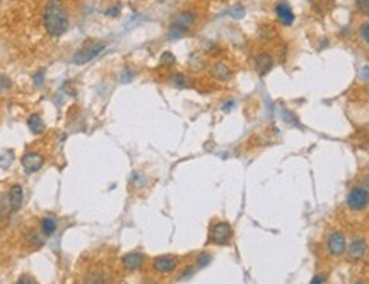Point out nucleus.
Returning a JSON list of instances; mask_svg holds the SVG:
<instances>
[{
	"label": "nucleus",
	"mask_w": 369,
	"mask_h": 284,
	"mask_svg": "<svg viewBox=\"0 0 369 284\" xmlns=\"http://www.w3.org/2000/svg\"><path fill=\"white\" fill-rule=\"evenodd\" d=\"M43 26L52 38H60L68 28V12L63 0H48L43 10Z\"/></svg>",
	"instance_id": "f257e3e1"
},
{
	"label": "nucleus",
	"mask_w": 369,
	"mask_h": 284,
	"mask_svg": "<svg viewBox=\"0 0 369 284\" xmlns=\"http://www.w3.org/2000/svg\"><path fill=\"white\" fill-rule=\"evenodd\" d=\"M197 22V16L190 10H184V12H180L178 16L173 19L171 22V29H169V40H175V38H182L184 36Z\"/></svg>",
	"instance_id": "f03ea898"
},
{
	"label": "nucleus",
	"mask_w": 369,
	"mask_h": 284,
	"mask_svg": "<svg viewBox=\"0 0 369 284\" xmlns=\"http://www.w3.org/2000/svg\"><path fill=\"white\" fill-rule=\"evenodd\" d=\"M105 48H106L105 41H89L86 47H82L74 53V57H72V64L84 65V64L91 62V60L96 59V57H98Z\"/></svg>",
	"instance_id": "7ed1b4c3"
},
{
	"label": "nucleus",
	"mask_w": 369,
	"mask_h": 284,
	"mask_svg": "<svg viewBox=\"0 0 369 284\" xmlns=\"http://www.w3.org/2000/svg\"><path fill=\"white\" fill-rule=\"evenodd\" d=\"M233 238V226L226 221L214 222L209 231V243L214 245H228Z\"/></svg>",
	"instance_id": "20e7f679"
},
{
	"label": "nucleus",
	"mask_w": 369,
	"mask_h": 284,
	"mask_svg": "<svg viewBox=\"0 0 369 284\" xmlns=\"http://www.w3.org/2000/svg\"><path fill=\"white\" fill-rule=\"evenodd\" d=\"M347 207L351 211H364L369 206V190L366 187H354L347 195Z\"/></svg>",
	"instance_id": "39448f33"
},
{
	"label": "nucleus",
	"mask_w": 369,
	"mask_h": 284,
	"mask_svg": "<svg viewBox=\"0 0 369 284\" xmlns=\"http://www.w3.org/2000/svg\"><path fill=\"white\" fill-rule=\"evenodd\" d=\"M178 262H180L178 257L171 255V253H168V255H159L152 260V269H154V272H157V274L168 276V274H173V272L176 271Z\"/></svg>",
	"instance_id": "423d86ee"
},
{
	"label": "nucleus",
	"mask_w": 369,
	"mask_h": 284,
	"mask_svg": "<svg viewBox=\"0 0 369 284\" xmlns=\"http://www.w3.org/2000/svg\"><path fill=\"white\" fill-rule=\"evenodd\" d=\"M347 250V240H345V235L342 231H333L332 235L326 238V252L328 255L335 257H342Z\"/></svg>",
	"instance_id": "0eeeda50"
},
{
	"label": "nucleus",
	"mask_w": 369,
	"mask_h": 284,
	"mask_svg": "<svg viewBox=\"0 0 369 284\" xmlns=\"http://www.w3.org/2000/svg\"><path fill=\"white\" fill-rule=\"evenodd\" d=\"M21 164H22V168H24L26 173L33 175L45 164V156L41 154V152H34V151L26 152V154L21 158Z\"/></svg>",
	"instance_id": "6e6552de"
},
{
	"label": "nucleus",
	"mask_w": 369,
	"mask_h": 284,
	"mask_svg": "<svg viewBox=\"0 0 369 284\" xmlns=\"http://www.w3.org/2000/svg\"><path fill=\"white\" fill-rule=\"evenodd\" d=\"M274 57L270 55V53H258V55L253 59V67H255L256 74L260 75V77H263V75H267L268 72L274 69Z\"/></svg>",
	"instance_id": "1a4fd4ad"
},
{
	"label": "nucleus",
	"mask_w": 369,
	"mask_h": 284,
	"mask_svg": "<svg viewBox=\"0 0 369 284\" xmlns=\"http://www.w3.org/2000/svg\"><path fill=\"white\" fill-rule=\"evenodd\" d=\"M368 252V247H366V241H364V238H354V240L349 243V248H347V257L351 260H363L364 255H366Z\"/></svg>",
	"instance_id": "9d476101"
},
{
	"label": "nucleus",
	"mask_w": 369,
	"mask_h": 284,
	"mask_svg": "<svg viewBox=\"0 0 369 284\" xmlns=\"http://www.w3.org/2000/svg\"><path fill=\"white\" fill-rule=\"evenodd\" d=\"M142 264H144V253H140V252H130L122 257V266L128 272H133V271H137V269H140Z\"/></svg>",
	"instance_id": "9b49d317"
},
{
	"label": "nucleus",
	"mask_w": 369,
	"mask_h": 284,
	"mask_svg": "<svg viewBox=\"0 0 369 284\" xmlns=\"http://www.w3.org/2000/svg\"><path fill=\"white\" fill-rule=\"evenodd\" d=\"M275 16L279 19L280 24L284 26H292V22H294V12H292L291 5L287 2H279L275 5Z\"/></svg>",
	"instance_id": "f8f14e48"
},
{
	"label": "nucleus",
	"mask_w": 369,
	"mask_h": 284,
	"mask_svg": "<svg viewBox=\"0 0 369 284\" xmlns=\"http://www.w3.org/2000/svg\"><path fill=\"white\" fill-rule=\"evenodd\" d=\"M210 75L215 80H221V82H228L233 77V71L229 69V65L226 62H215L210 67Z\"/></svg>",
	"instance_id": "ddd939ff"
},
{
	"label": "nucleus",
	"mask_w": 369,
	"mask_h": 284,
	"mask_svg": "<svg viewBox=\"0 0 369 284\" xmlns=\"http://www.w3.org/2000/svg\"><path fill=\"white\" fill-rule=\"evenodd\" d=\"M9 202H10V207H12V213L21 209L22 206V201H24V194H22V187L21 185H12L9 190Z\"/></svg>",
	"instance_id": "4468645a"
},
{
	"label": "nucleus",
	"mask_w": 369,
	"mask_h": 284,
	"mask_svg": "<svg viewBox=\"0 0 369 284\" xmlns=\"http://www.w3.org/2000/svg\"><path fill=\"white\" fill-rule=\"evenodd\" d=\"M28 127H29L31 132L36 134V136L43 134V132H45V129H46L43 118H41L40 115H31V117L28 118Z\"/></svg>",
	"instance_id": "2eb2a0df"
},
{
	"label": "nucleus",
	"mask_w": 369,
	"mask_h": 284,
	"mask_svg": "<svg viewBox=\"0 0 369 284\" xmlns=\"http://www.w3.org/2000/svg\"><path fill=\"white\" fill-rule=\"evenodd\" d=\"M171 84L176 87V89H190L193 84H191V80L188 75L184 74H173L171 75Z\"/></svg>",
	"instance_id": "dca6fc26"
},
{
	"label": "nucleus",
	"mask_w": 369,
	"mask_h": 284,
	"mask_svg": "<svg viewBox=\"0 0 369 284\" xmlns=\"http://www.w3.org/2000/svg\"><path fill=\"white\" fill-rule=\"evenodd\" d=\"M41 231H43V235H46V236H52L53 233L57 231L55 217H52V216L43 217V219H41Z\"/></svg>",
	"instance_id": "f3484780"
},
{
	"label": "nucleus",
	"mask_w": 369,
	"mask_h": 284,
	"mask_svg": "<svg viewBox=\"0 0 369 284\" xmlns=\"http://www.w3.org/2000/svg\"><path fill=\"white\" fill-rule=\"evenodd\" d=\"M12 213V207H10L9 197L0 199V221H3L5 217H9V214Z\"/></svg>",
	"instance_id": "a211bd4d"
},
{
	"label": "nucleus",
	"mask_w": 369,
	"mask_h": 284,
	"mask_svg": "<svg viewBox=\"0 0 369 284\" xmlns=\"http://www.w3.org/2000/svg\"><path fill=\"white\" fill-rule=\"evenodd\" d=\"M210 260H212V257H210V253H207V252L200 253V255H198V259H197V267L203 269L205 266H209V264H210Z\"/></svg>",
	"instance_id": "6ab92c4d"
},
{
	"label": "nucleus",
	"mask_w": 369,
	"mask_h": 284,
	"mask_svg": "<svg viewBox=\"0 0 369 284\" xmlns=\"http://www.w3.org/2000/svg\"><path fill=\"white\" fill-rule=\"evenodd\" d=\"M245 7L243 5H234L233 9L229 10V16L234 19H243L245 17Z\"/></svg>",
	"instance_id": "aec40b11"
},
{
	"label": "nucleus",
	"mask_w": 369,
	"mask_h": 284,
	"mask_svg": "<svg viewBox=\"0 0 369 284\" xmlns=\"http://www.w3.org/2000/svg\"><path fill=\"white\" fill-rule=\"evenodd\" d=\"M161 64H163V65H168V67H171V65H175V64H176L175 55H173V53H169V52L163 53V55H161Z\"/></svg>",
	"instance_id": "412c9836"
},
{
	"label": "nucleus",
	"mask_w": 369,
	"mask_h": 284,
	"mask_svg": "<svg viewBox=\"0 0 369 284\" xmlns=\"http://www.w3.org/2000/svg\"><path fill=\"white\" fill-rule=\"evenodd\" d=\"M133 79V71H130L128 67H125L120 74V82H130Z\"/></svg>",
	"instance_id": "4be33fe9"
},
{
	"label": "nucleus",
	"mask_w": 369,
	"mask_h": 284,
	"mask_svg": "<svg viewBox=\"0 0 369 284\" xmlns=\"http://www.w3.org/2000/svg\"><path fill=\"white\" fill-rule=\"evenodd\" d=\"M10 86H12V82H10V79H9V77H5V75H0V93H3V91H7Z\"/></svg>",
	"instance_id": "5701e85b"
},
{
	"label": "nucleus",
	"mask_w": 369,
	"mask_h": 284,
	"mask_svg": "<svg viewBox=\"0 0 369 284\" xmlns=\"http://www.w3.org/2000/svg\"><path fill=\"white\" fill-rule=\"evenodd\" d=\"M356 5L363 12H369V0H356Z\"/></svg>",
	"instance_id": "b1692460"
},
{
	"label": "nucleus",
	"mask_w": 369,
	"mask_h": 284,
	"mask_svg": "<svg viewBox=\"0 0 369 284\" xmlns=\"http://www.w3.org/2000/svg\"><path fill=\"white\" fill-rule=\"evenodd\" d=\"M105 14L108 17H117V16H120V7H110V9H106L105 10Z\"/></svg>",
	"instance_id": "393cba45"
},
{
	"label": "nucleus",
	"mask_w": 369,
	"mask_h": 284,
	"mask_svg": "<svg viewBox=\"0 0 369 284\" xmlns=\"http://www.w3.org/2000/svg\"><path fill=\"white\" fill-rule=\"evenodd\" d=\"M359 33H361V38H363V40L369 45V24H364L363 28H361Z\"/></svg>",
	"instance_id": "a878e982"
},
{
	"label": "nucleus",
	"mask_w": 369,
	"mask_h": 284,
	"mask_svg": "<svg viewBox=\"0 0 369 284\" xmlns=\"http://www.w3.org/2000/svg\"><path fill=\"white\" fill-rule=\"evenodd\" d=\"M325 281H326V276H320V274H318V276H314V278L311 279V283H313V284H318V283H325Z\"/></svg>",
	"instance_id": "bb28decb"
},
{
	"label": "nucleus",
	"mask_w": 369,
	"mask_h": 284,
	"mask_svg": "<svg viewBox=\"0 0 369 284\" xmlns=\"http://www.w3.org/2000/svg\"><path fill=\"white\" fill-rule=\"evenodd\" d=\"M34 84H36V86H41V84H43V72L34 75Z\"/></svg>",
	"instance_id": "cd10ccee"
},
{
	"label": "nucleus",
	"mask_w": 369,
	"mask_h": 284,
	"mask_svg": "<svg viewBox=\"0 0 369 284\" xmlns=\"http://www.w3.org/2000/svg\"><path fill=\"white\" fill-rule=\"evenodd\" d=\"M19 283H36V281H34V278H31V276H21V278H19Z\"/></svg>",
	"instance_id": "c85d7f7f"
},
{
	"label": "nucleus",
	"mask_w": 369,
	"mask_h": 284,
	"mask_svg": "<svg viewBox=\"0 0 369 284\" xmlns=\"http://www.w3.org/2000/svg\"><path fill=\"white\" fill-rule=\"evenodd\" d=\"M233 105H234L233 101H228V103H226V106H224V111H229L231 108H233Z\"/></svg>",
	"instance_id": "c756f323"
},
{
	"label": "nucleus",
	"mask_w": 369,
	"mask_h": 284,
	"mask_svg": "<svg viewBox=\"0 0 369 284\" xmlns=\"http://www.w3.org/2000/svg\"><path fill=\"white\" fill-rule=\"evenodd\" d=\"M364 183H366V189L369 190V171H368V175H366V180H364Z\"/></svg>",
	"instance_id": "7c9ffc66"
},
{
	"label": "nucleus",
	"mask_w": 369,
	"mask_h": 284,
	"mask_svg": "<svg viewBox=\"0 0 369 284\" xmlns=\"http://www.w3.org/2000/svg\"><path fill=\"white\" fill-rule=\"evenodd\" d=\"M364 259H366V262L369 264V252H366V255H364Z\"/></svg>",
	"instance_id": "2f4dec72"
},
{
	"label": "nucleus",
	"mask_w": 369,
	"mask_h": 284,
	"mask_svg": "<svg viewBox=\"0 0 369 284\" xmlns=\"http://www.w3.org/2000/svg\"><path fill=\"white\" fill-rule=\"evenodd\" d=\"M309 2H311V0H309Z\"/></svg>",
	"instance_id": "473e14b6"
}]
</instances>
